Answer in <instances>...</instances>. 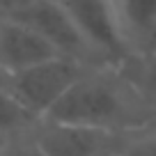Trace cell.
I'll list each match as a JSON object with an SVG mask.
<instances>
[{"label":"cell","instance_id":"6da1fadb","mask_svg":"<svg viewBox=\"0 0 156 156\" xmlns=\"http://www.w3.org/2000/svg\"><path fill=\"white\" fill-rule=\"evenodd\" d=\"M44 119L119 136L154 124L156 112L138 97L117 67L103 64L87 69Z\"/></svg>","mask_w":156,"mask_h":156},{"label":"cell","instance_id":"7a4b0ae2","mask_svg":"<svg viewBox=\"0 0 156 156\" xmlns=\"http://www.w3.org/2000/svg\"><path fill=\"white\" fill-rule=\"evenodd\" d=\"M87 69L92 67L80 64L76 60L51 58L19 73H12L7 90L21 101V106H25L39 119H44Z\"/></svg>","mask_w":156,"mask_h":156},{"label":"cell","instance_id":"3957f363","mask_svg":"<svg viewBox=\"0 0 156 156\" xmlns=\"http://www.w3.org/2000/svg\"><path fill=\"white\" fill-rule=\"evenodd\" d=\"M58 2L64 7L80 34L106 64L117 67L133 53L117 21L112 0H58Z\"/></svg>","mask_w":156,"mask_h":156},{"label":"cell","instance_id":"277c9868","mask_svg":"<svg viewBox=\"0 0 156 156\" xmlns=\"http://www.w3.org/2000/svg\"><path fill=\"white\" fill-rule=\"evenodd\" d=\"M14 19L32 28L60 58L76 60L87 67L106 64L94 53V48L87 44V39L80 34V30L76 28L71 16L64 12V7L58 0H39L37 5H32L30 9H25L23 14L14 16Z\"/></svg>","mask_w":156,"mask_h":156},{"label":"cell","instance_id":"5b68a950","mask_svg":"<svg viewBox=\"0 0 156 156\" xmlns=\"http://www.w3.org/2000/svg\"><path fill=\"white\" fill-rule=\"evenodd\" d=\"M30 136L46 156H97L112 149L117 138L112 133L53 119H39Z\"/></svg>","mask_w":156,"mask_h":156},{"label":"cell","instance_id":"8992f818","mask_svg":"<svg viewBox=\"0 0 156 156\" xmlns=\"http://www.w3.org/2000/svg\"><path fill=\"white\" fill-rule=\"evenodd\" d=\"M51 58L60 55H55V51L32 28L16 19L0 16V69L12 76Z\"/></svg>","mask_w":156,"mask_h":156},{"label":"cell","instance_id":"52a82bcc","mask_svg":"<svg viewBox=\"0 0 156 156\" xmlns=\"http://www.w3.org/2000/svg\"><path fill=\"white\" fill-rule=\"evenodd\" d=\"M112 7L131 51H138L156 28V0H112Z\"/></svg>","mask_w":156,"mask_h":156},{"label":"cell","instance_id":"ba28073f","mask_svg":"<svg viewBox=\"0 0 156 156\" xmlns=\"http://www.w3.org/2000/svg\"><path fill=\"white\" fill-rule=\"evenodd\" d=\"M117 71L129 80L138 97L156 112V55L133 51L126 60L117 64Z\"/></svg>","mask_w":156,"mask_h":156},{"label":"cell","instance_id":"9c48e42d","mask_svg":"<svg viewBox=\"0 0 156 156\" xmlns=\"http://www.w3.org/2000/svg\"><path fill=\"white\" fill-rule=\"evenodd\" d=\"M39 124V117L32 115L21 101L9 92L0 90V133L2 136H23L32 133V129Z\"/></svg>","mask_w":156,"mask_h":156},{"label":"cell","instance_id":"30bf717a","mask_svg":"<svg viewBox=\"0 0 156 156\" xmlns=\"http://www.w3.org/2000/svg\"><path fill=\"white\" fill-rule=\"evenodd\" d=\"M112 151L117 156H156V122L119 133L115 138Z\"/></svg>","mask_w":156,"mask_h":156},{"label":"cell","instance_id":"8fae6325","mask_svg":"<svg viewBox=\"0 0 156 156\" xmlns=\"http://www.w3.org/2000/svg\"><path fill=\"white\" fill-rule=\"evenodd\" d=\"M0 156H46V154L39 149V145L32 140L30 133H23V136H12L7 140L5 149L0 151Z\"/></svg>","mask_w":156,"mask_h":156},{"label":"cell","instance_id":"7c38bea8","mask_svg":"<svg viewBox=\"0 0 156 156\" xmlns=\"http://www.w3.org/2000/svg\"><path fill=\"white\" fill-rule=\"evenodd\" d=\"M39 0H0V16L2 19H14V16L23 14L32 5H37Z\"/></svg>","mask_w":156,"mask_h":156},{"label":"cell","instance_id":"4fadbf2b","mask_svg":"<svg viewBox=\"0 0 156 156\" xmlns=\"http://www.w3.org/2000/svg\"><path fill=\"white\" fill-rule=\"evenodd\" d=\"M138 53H149V55H156V28L149 32V37L142 41V46L138 48Z\"/></svg>","mask_w":156,"mask_h":156},{"label":"cell","instance_id":"5bb4252c","mask_svg":"<svg viewBox=\"0 0 156 156\" xmlns=\"http://www.w3.org/2000/svg\"><path fill=\"white\" fill-rule=\"evenodd\" d=\"M7 140H9V136H2V133H0V151L5 149V145H7Z\"/></svg>","mask_w":156,"mask_h":156},{"label":"cell","instance_id":"9a60e30c","mask_svg":"<svg viewBox=\"0 0 156 156\" xmlns=\"http://www.w3.org/2000/svg\"><path fill=\"white\" fill-rule=\"evenodd\" d=\"M97 156H117L112 149H108V151H101V154H97Z\"/></svg>","mask_w":156,"mask_h":156}]
</instances>
